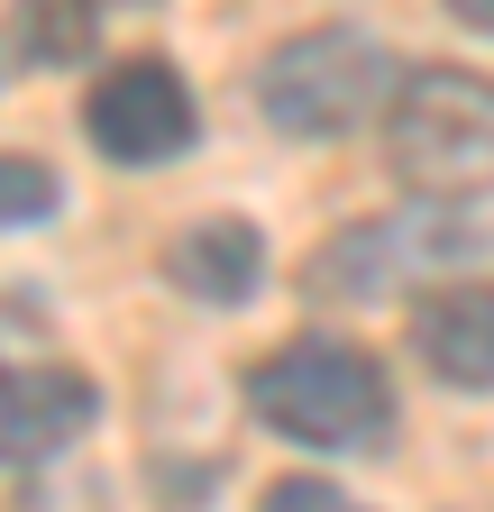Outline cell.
I'll return each instance as SVG.
<instances>
[{"instance_id": "cell-12", "label": "cell", "mask_w": 494, "mask_h": 512, "mask_svg": "<svg viewBox=\"0 0 494 512\" xmlns=\"http://www.w3.org/2000/svg\"><path fill=\"white\" fill-rule=\"evenodd\" d=\"M110 10H129V0H110Z\"/></svg>"}, {"instance_id": "cell-2", "label": "cell", "mask_w": 494, "mask_h": 512, "mask_svg": "<svg viewBox=\"0 0 494 512\" xmlns=\"http://www.w3.org/2000/svg\"><path fill=\"white\" fill-rule=\"evenodd\" d=\"M385 156L421 202L494 192V83L467 64H421L385 101Z\"/></svg>"}, {"instance_id": "cell-1", "label": "cell", "mask_w": 494, "mask_h": 512, "mask_svg": "<svg viewBox=\"0 0 494 512\" xmlns=\"http://www.w3.org/2000/svg\"><path fill=\"white\" fill-rule=\"evenodd\" d=\"M247 412L302 448H376L394 430V384L357 339L302 330L247 366Z\"/></svg>"}, {"instance_id": "cell-3", "label": "cell", "mask_w": 494, "mask_h": 512, "mask_svg": "<svg viewBox=\"0 0 494 512\" xmlns=\"http://www.w3.org/2000/svg\"><path fill=\"white\" fill-rule=\"evenodd\" d=\"M394 92H403V74L366 28H302L257 64V110L284 138H339Z\"/></svg>"}, {"instance_id": "cell-10", "label": "cell", "mask_w": 494, "mask_h": 512, "mask_svg": "<svg viewBox=\"0 0 494 512\" xmlns=\"http://www.w3.org/2000/svg\"><path fill=\"white\" fill-rule=\"evenodd\" d=\"M257 512H366V503H348V494L321 485V476H284V485H266Z\"/></svg>"}, {"instance_id": "cell-11", "label": "cell", "mask_w": 494, "mask_h": 512, "mask_svg": "<svg viewBox=\"0 0 494 512\" xmlns=\"http://www.w3.org/2000/svg\"><path fill=\"white\" fill-rule=\"evenodd\" d=\"M449 19H467V28H494V0H440Z\"/></svg>"}, {"instance_id": "cell-8", "label": "cell", "mask_w": 494, "mask_h": 512, "mask_svg": "<svg viewBox=\"0 0 494 512\" xmlns=\"http://www.w3.org/2000/svg\"><path fill=\"white\" fill-rule=\"evenodd\" d=\"M55 202H65V183L46 156H0V229H37L55 220Z\"/></svg>"}, {"instance_id": "cell-6", "label": "cell", "mask_w": 494, "mask_h": 512, "mask_svg": "<svg viewBox=\"0 0 494 512\" xmlns=\"http://www.w3.org/2000/svg\"><path fill=\"white\" fill-rule=\"evenodd\" d=\"M412 357L449 394H494V284H440L412 302Z\"/></svg>"}, {"instance_id": "cell-5", "label": "cell", "mask_w": 494, "mask_h": 512, "mask_svg": "<svg viewBox=\"0 0 494 512\" xmlns=\"http://www.w3.org/2000/svg\"><path fill=\"white\" fill-rule=\"evenodd\" d=\"M101 412L83 366H0V467L55 458L65 439H83Z\"/></svg>"}, {"instance_id": "cell-4", "label": "cell", "mask_w": 494, "mask_h": 512, "mask_svg": "<svg viewBox=\"0 0 494 512\" xmlns=\"http://www.w3.org/2000/svg\"><path fill=\"white\" fill-rule=\"evenodd\" d=\"M83 128L92 147L110 165H174L183 147H193V92H183V74L165 55H119L110 74L83 92Z\"/></svg>"}, {"instance_id": "cell-9", "label": "cell", "mask_w": 494, "mask_h": 512, "mask_svg": "<svg viewBox=\"0 0 494 512\" xmlns=\"http://www.w3.org/2000/svg\"><path fill=\"white\" fill-rule=\"evenodd\" d=\"M83 37H92V10H74V0H19V46L37 64L83 55Z\"/></svg>"}, {"instance_id": "cell-7", "label": "cell", "mask_w": 494, "mask_h": 512, "mask_svg": "<svg viewBox=\"0 0 494 512\" xmlns=\"http://www.w3.org/2000/svg\"><path fill=\"white\" fill-rule=\"evenodd\" d=\"M257 275H266V247H257V229H247L238 211L183 220L165 238V284L193 293V302H211V311H238L247 293H257Z\"/></svg>"}]
</instances>
